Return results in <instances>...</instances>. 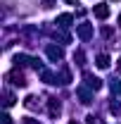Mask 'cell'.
Wrapping results in <instances>:
<instances>
[{
    "label": "cell",
    "instance_id": "1",
    "mask_svg": "<svg viewBox=\"0 0 121 124\" xmlns=\"http://www.w3.org/2000/svg\"><path fill=\"white\" fill-rule=\"evenodd\" d=\"M7 81H12V86H19V88H24V86H26V79H24V74H21V72H10V74H7Z\"/></svg>",
    "mask_w": 121,
    "mask_h": 124
},
{
    "label": "cell",
    "instance_id": "2",
    "mask_svg": "<svg viewBox=\"0 0 121 124\" xmlns=\"http://www.w3.org/2000/svg\"><path fill=\"white\" fill-rule=\"evenodd\" d=\"M93 12H95L97 19H107V17H109V5H105V2H102V5H95Z\"/></svg>",
    "mask_w": 121,
    "mask_h": 124
},
{
    "label": "cell",
    "instance_id": "3",
    "mask_svg": "<svg viewBox=\"0 0 121 124\" xmlns=\"http://www.w3.org/2000/svg\"><path fill=\"white\" fill-rule=\"evenodd\" d=\"M90 33H93V29H90V24H81L78 26V36L86 41V38H90Z\"/></svg>",
    "mask_w": 121,
    "mask_h": 124
},
{
    "label": "cell",
    "instance_id": "4",
    "mask_svg": "<svg viewBox=\"0 0 121 124\" xmlns=\"http://www.w3.org/2000/svg\"><path fill=\"white\" fill-rule=\"evenodd\" d=\"M47 57H50V60H62V50L55 48V46H50L47 48Z\"/></svg>",
    "mask_w": 121,
    "mask_h": 124
},
{
    "label": "cell",
    "instance_id": "5",
    "mask_svg": "<svg viewBox=\"0 0 121 124\" xmlns=\"http://www.w3.org/2000/svg\"><path fill=\"white\" fill-rule=\"evenodd\" d=\"M86 84H88L90 88H95V91H97V88L102 86V84H100V79H95L93 74H86Z\"/></svg>",
    "mask_w": 121,
    "mask_h": 124
},
{
    "label": "cell",
    "instance_id": "6",
    "mask_svg": "<svg viewBox=\"0 0 121 124\" xmlns=\"http://www.w3.org/2000/svg\"><path fill=\"white\" fill-rule=\"evenodd\" d=\"M97 67H100V69H107V67H109V57H107L105 53H102V55H97Z\"/></svg>",
    "mask_w": 121,
    "mask_h": 124
},
{
    "label": "cell",
    "instance_id": "7",
    "mask_svg": "<svg viewBox=\"0 0 121 124\" xmlns=\"http://www.w3.org/2000/svg\"><path fill=\"white\" fill-rule=\"evenodd\" d=\"M57 24L60 26H71V15H60L57 17Z\"/></svg>",
    "mask_w": 121,
    "mask_h": 124
},
{
    "label": "cell",
    "instance_id": "8",
    "mask_svg": "<svg viewBox=\"0 0 121 124\" xmlns=\"http://www.w3.org/2000/svg\"><path fill=\"white\" fill-rule=\"evenodd\" d=\"M78 95H81V103H86V105L90 103V93L86 91V88H78Z\"/></svg>",
    "mask_w": 121,
    "mask_h": 124
},
{
    "label": "cell",
    "instance_id": "9",
    "mask_svg": "<svg viewBox=\"0 0 121 124\" xmlns=\"http://www.w3.org/2000/svg\"><path fill=\"white\" fill-rule=\"evenodd\" d=\"M50 115H52V117L60 115V103H57V100H50Z\"/></svg>",
    "mask_w": 121,
    "mask_h": 124
},
{
    "label": "cell",
    "instance_id": "10",
    "mask_svg": "<svg viewBox=\"0 0 121 124\" xmlns=\"http://www.w3.org/2000/svg\"><path fill=\"white\" fill-rule=\"evenodd\" d=\"M36 100H38V98H36V95H29V98H26V100H24V105H26V108H29V110H33V108H36V105H38V103H36Z\"/></svg>",
    "mask_w": 121,
    "mask_h": 124
},
{
    "label": "cell",
    "instance_id": "11",
    "mask_svg": "<svg viewBox=\"0 0 121 124\" xmlns=\"http://www.w3.org/2000/svg\"><path fill=\"white\" fill-rule=\"evenodd\" d=\"M5 105L10 108V105H14V98H12V93H5Z\"/></svg>",
    "mask_w": 121,
    "mask_h": 124
},
{
    "label": "cell",
    "instance_id": "12",
    "mask_svg": "<svg viewBox=\"0 0 121 124\" xmlns=\"http://www.w3.org/2000/svg\"><path fill=\"white\" fill-rule=\"evenodd\" d=\"M2 124H10V115H2Z\"/></svg>",
    "mask_w": 121,
    "mask_h": 124
},
{
    "label": "cell",
    "instance_id": "13",
    "mask_svg": "<svg viewBox=\"0 0 121 124\" xmlns=\"http://www.w3.org/2000/svg\"><path fill=\"white\" fill-rule=\"evenodd\" d=\"M64 2H69V5H78V0H64Z\"/></svg>",
    "mask_w": 121,
    "mask_h": 124
},
{
    "label": "cell",
    "instance_id": "14",
    "mask_svg": "<svg viewBox=\"0 0 121 124\" xmlns=\"http://www.w3.org/2000/svg\"><path fill=\"white\" fill-rule=\"evenodd\" d=\"M114 91H116V93H121V84H116V86H114Z\"/></svg>",
    "mask_w": 121,
    "mask_h": 124
},
{
    "label": "cell",
    "instance_id": "15",
    "mask_svg": "<svg viewBox=\"0 0 121 124\" xmlns=\"http://www.w3.org/2000/svg\"><path fill=\"white\" fill-rule=\"evenodd\" d=\"M24 124H38V122H33V119H26V122H24Z\"/></svg>",
    "mask_w": 121,
    "mask_h": 124
},
{
    "label": "cell",
    "instance_id": "16",
    "mask_svg": "<svg viewBox=\"0 0 121 124\" xmlns=\"http://www.w3.org/2000/svg\"><path fill=\"white\" fill-rule=\"evenodd\" d=\"M116 67H119V72H121V57H119V64H116Z\"/></svg>",
    "mask_w": 121,
    "mask_h": 124
},
{
    "label": "cell",
    "instance_id": "17",
    "mask_svg": "<svg viewBox=\"0 0 121 124\" xmlns=\"http://www.w3.org/2000/svg\"><path fill=\"white\" fill-rule=\"evenodd\" d=\"M119 26H121V17H119Z\"/></svg>",
    "mask_w": 121,
    "mask_h": 124
}]
</instances>
